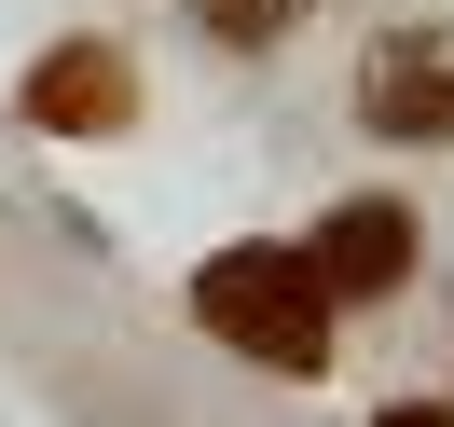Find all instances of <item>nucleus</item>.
<instances>
[{"instance_id":"obj_1","label":"nucleus","mask_w":454,"mask_h":427,"mask_svg":"<svg viewBox=\"0 0 454 427\" xmlns=\"http://www.w3.org/2000/svg\"><path fill=\"white\" fill-rule=\"evenodd\" d=\"M193 317L207 331L234 344V359L248 372H276V386H317V372H331V289H317V262L303 249H276V234H248V249H221L193 276Z\"/></svg>"},{"instance_id":"obj_2","label":"nucleus","mask_w":454,"mask_h":427,"mask_svg":"<svg viewBox=\"0 0 454 427\" xmlns=\"http://www.w3.org/2000/svg\"><path fill=\"white\" fill-rule=\"evenodd\" d=\"M358 124H372L386 152H441V138H454V42L427 28V14L372 28V56H358Z\"/></svg>"},{"instance_id":"obj_3","label":"nucleus","mask_w":454,"mask_h":427,"mask_svg":"<svg viewBox=\"0 0 454 427\" xmlns=\"http://www.w3.org/2000/svg\"><path fill=\"white\" fill-rule=\"evenodd\" d=\"M413 249H427V221H413L399 194H344L331 221L303 234V262H317L331 304H386V289H413Z\"/></svg>"},{"instance_id":"obj_4","label":"nucleus","mask_w":454,"mask_h":427,"mask_svg":"<svg viewBox=\"0 0 454 427\" xmlns=\"http://www.w3.org/2000/svg\"><path fill=\"white\" fill-rule=\"evenodd\" d=\"M14 111H28L42 138H124V124H138V69H124V42H56Z\"/></svg>"},{"instance_id":"obj_5","label":"nucleus","mask_w":454,"mask_h":427,"mask_svg":"<svg viewBox=\"0 0 454 427\" xmlns=\"http://www.w3.org/2000/svg\"><path fill=\"white\" fill-rule=\"evenodd\" d=\"M193 28L221 42V56H276V42L303 28V0H193Z\"/></svg>"},{"instance_id":"obj_6","label":"nucleus","mask_w":454,"mask_h":427,"mask_svg":"<svg viewBox=\"0 0 454 427\" xmlns=\"http://www.w3.org/2000/svg\"><path fill=\"white\" fill-rule=\"evenodd\" d=\"M372 427H454V414H441V399H399V414H372Z\"/></svg>"}]
</instances>
